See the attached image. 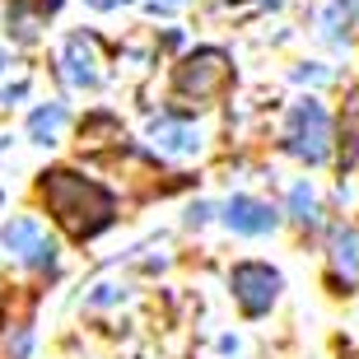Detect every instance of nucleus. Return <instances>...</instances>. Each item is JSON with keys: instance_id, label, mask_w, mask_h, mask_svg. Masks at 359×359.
I'll list each match as a JSON object with an SVG mask.
<instances>
[{"instance_id": "f257e3e1", "label": "nucleus", "mask_w": 359, "mask_h": 359, "mask_svg": "<svg viewBox=\"0 0 359 359\" xmlns=\"http://www.w3.org/2000/svg\"><path fill=\"white\" fill-rule=\"evenodd\" d=\"M42 201H47L52 219L66 229L70 238H93V233H103V229L112 224V210H117L112 196H107L93 177L70 173V168L42 173Z\"/></svg>"}, {"instance_id": "f03ea898", "label": "nucleus", "mask_w": 359, "mask_h": 359, "mask_svg": "<svg viewBox=\"0 0 359 359\" xmlns=\"http://www.w3.org/2000/svg\"><path fill=\"white\" fill-rule=\"evenodd\" d=\"M229 84H233V61H229V52H219V47H201V52H191L182 66L173 70V93L187 107L215 103Z\"/></svg>"}, {"instance_id": "7ed1b4c3", "label": "nucleus", "mask_w": 359, "mask_h": 359, "mask_svg": "<svg viewBox=\"0 0 359 359\" xmlns=\"http://www.w3.org/2000/svg\"><path fill=\"white\" fill-rule=\"evenodd\" d=\"M285 149L304 163H322L332 154V121H327L322 103L308 98V103H299L290 112V121H285Z\"/></svg>"}, {"instance_id": "20e7f679", "label": "nucleus", "mask_w": 359, "mask_h": 359, "mask_svg": "<svg viewBox=\"0 0 359 359\" xmlns=\"http://www.w3.org/2000/svg\"><path fill=\"white\" fill-rule=\"evenodd\" d=\"M0 243H5L24 266H38V271L56 266V243L47 238L42 224H38V219H28V215H19V219H10V224L0 229Z\"/></svg>"}, {"instance_id": "39448f33", "label": "nucleus", "mask_w": 359, "mask_h": 359, "mask_svg": "<svg viewBox=\"0 0 359 359\" xmlns=\"http://www.w3.org/2000/svg\"><path fill=\"white\" fill-rule=\"evenodd\" d=\"M229 285H233V299H238V308L248 313V318H262V313L276 304V294H280V276L271 266H257V262L233 266Z\"/></svg>"}, {"instance_id": "423d86ee", "label": "nucleus", "mask_w": 359, "mask_h": 359, "mask_svg": "<svg viewBox=\"0 0 359 359\" xmlns=\"http://www.w3.org/2000/svg\"><path fill=\"white\" fill-rule=\"evenodd\" d=\"M61 75L75 89H93V84L103 80V42L93 38V33H75L66 42V52H61Z\"/></svg>"}, {"instance_id": "0eeeda50", "label": "nucleus", "mask_w": 359, "mask_h": 359, "mask_svg": "<svg viewBox=\"0 0 359 359\" xmlns=\"http://www.w3.org/2000/svg\"><path fill=\"white\" fill-rule=\"evenodd\" d=\"M149 140H154V149L168 154V159H191V154H201V135L191 131L187 121H173V117L154 121V126H149Z\"/></svg>"}, {"instance_id": "6e6552de", "label": "nucleus", "mask_w": 359, "mask_h": 359, "mask_svg": "<svg viewBox=\"0 0 359 359\" xmlns=\"http://www.w3.org/2000/svg\"><path fill=\"white\" fill-rule=\"evenodd\" d=\"M332 280L341 290H359V229L332 233Z\"/></svg>"}, {"instance_id": "1a4fd4ad", "label": "nucleus", "mask_w": 359, "mask_h": 359, "mask_svg": "<svg viewBox=\"0 0 359 359\" xmlns=\"http://www.w3.org/2000/svg\"><path fill=\"white\" fill-rule=\"evenodd\" d=\"M224 219H229L233 233H252V238L276 229V210H271L266 201H252V196H233L229 210H224Z\"/></svg>"}, {"instance_id": "9d476101", "label": "nucleus", "mask_w": 359, "mask_h": 359, "mask_svg": "<svg viewBox=\"0 0 359 359\" xmlns=\"http://www.w3.org/2000/svg\"><path fill=\"white\" fill-rule=\"evenodd\" d=\"M56 10H61V0H10V33L19 42H33Z\"/></svg>"}, {"instance_id": "9b49d317", "label": "nucleus", "mask_w": 359, "mask_h": 359, "mask_svg": "<svg viewBox=\"0 0 359 359\" xmlns=\"http://www.w3.org/2000/svg\"><path fill=\"white\" fill-rule=\"evenodd\" d=\"M355 14H359V0H322V10H318L322 38H327V42H341L350 33V24H355Z\"/></svg>"}, {"instance_id": "f8f14e48", "label": "nucleus", "mask_w": 359, "mask_h": 359, "mask_svg": "<svg viewBox=\"0 0 359 359\" xmlns=\"http://www.w3.org/2000/svg\"><path fill=\"white\" fill-rule=\"evenodd\" d=\"M341 154H346V163L359 159V80L350 84L346 107H341Z\"/></svg>"}, {"instance_id": "ddd939ff", "label": "nucleus", "mask_w": 359, "mask_h": 359, "mask_svg": "<svg viewBox=\"0 0 359 359\" xmlns=\"http://www.w3.org/2000/svg\"><path fill=\"white\" fill-rule=\"evenodd\" d=\"M61 126H66V107L52 103V107H38V112H33V121H28V135H33L38 145H52L56 135H61Z\"/></svg>"}, {"instance_id": "4468645a", "label": "nucleus", "mask_w": 359, "mask_h": 359, "mask_svg": "<svg viewBox=\"0 0 359 359\" xmlns=\"http://www.w3.org/2000/svg\"><path fill=\"white\" fill-rule=\"evenodd\" d=\"M290 210H294V219H299L304 229L318 224V196L308 191V182H299V187L290 191Z\"/></svg>"}, {"instance_id": "2eb2a0df", "label": "nucleus", "mask_w": 359, "mask_h": 359, "mask_svg": "<svg viewBox=\"0 0 359 359\" xmlns=\"http://www.w3.org/2000/svg\"><path fill=\"white\" fill-rule=\"evenodd\" d=\"M154 10H173V5H182V0H149Z\"/></svg>"}, {"instance_id": "dca6fc26", "label": "nucleus", "mask_w": 359, "mask_h": 359, "mask_svg": "<svg viewBox=\"0 0 359 359\" xmlns=\"http://www.w3.org/2000/svg\"><path fill=\"white\" fill-rule=\"evenodd\" d=\"M89 5H103V10H107V5H121V0H89Z\"/></svg>"}, {"instance_id": "f3484780", "label": "nucleus", "mask_w": 359, "mask_h": 359, "mask_svg": "<svg viewBox=\"0 0 359 359\" xmlns=\"http://www.w3.org/2000/svg\"><path fill=\"white\" fill-rule=\"evenodd\" d=\"M5 66H10V61H5V56H0V70H5Z\"/></svg>"}, {"instance_id": "a211bd4d", "label": "nucleus", "mask_w": 359, "mask_h": 359, "mask_svg": "<svg viewBox=\"0 0 359 359\" xmlns=\"http://www.w3.org/2000/svg\"><path fill=\"white\" fill-rule=\"evenodd\" d=\"M350 359H359V355H350Z\"/></svg>"}]
</instances>
